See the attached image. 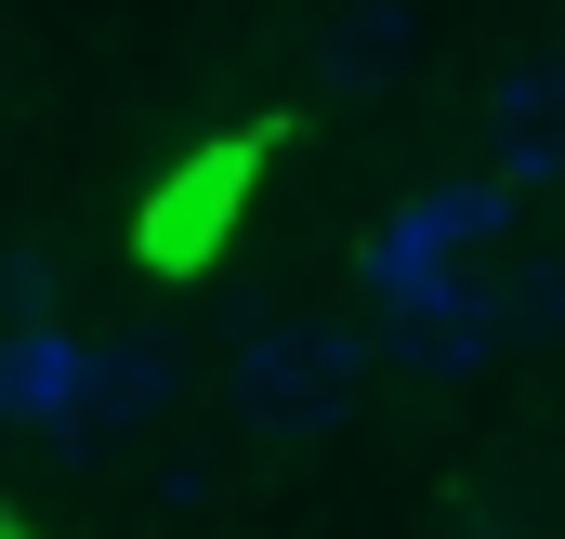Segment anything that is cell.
I'll return each mask as SVG.
<instances>
[{
    "instance_id": "1",
    "label": "cell",
    "mask_w": 565,
    "mask_h": 539,
    "mask_svg": "<svg viewBox=\"0 0 565 539\" xmlns=\"http://www.w3.org/2000/svg\"><path fill=\"white\" fill-rule=\"evenodd\" d=\"M369 382V342L342 329V316H250L237 329V356H224V395L250 434H277V447H316L342 408Z\"/></svg>"
},
{
    "instance_id": "2",
    "label": "cell",
    "mask_w": 565,
    "mask_h": 539,
    "mask_svg": "<svg viewBox=\"0 0 565 539\" xmlns=\"http://www.w3.org/2000/svg\"><path fill=\"white\" fill-rule=\"evenodd\" d=\"M500 211H513V184L487 171V184H422V198H395L382 224H369V251H355V276H369V303H408V289H434V276L487 264V237H500Z\"/></svg>"
},
{
    "instance_id": "3",
    "label": "cell",
    "mask_w": 565,
    "mask_h": 539,
    "mask_svg": "<svg viewBox=\"0 0 565 539\" xmlns=\"http://www.w3.org/2000/svg\"><path fill=\"white\" fill-rule=\"evenodd\" d=\"M395 329V369H422V382H473V369H500L513 342H500V276L487 264H460V276H434V289H408V303H382Z\"/></svg>"
},
{
    "instance_id": "4",
    "label": "cell",
    "mask_w": 565,
    "mask_h": 539,
    "mask_svg": "<svg viewBox=\"0 0 565 539\" xmlns=\"http://www.w3.org/2000/svg\"><path fill=\"white\" fill-rule=\"evenodd\" d=\"M171 408H184V356H171V329H119V342H93V395H79V434H66V447L171 434Z\"/></svg>"
},
{
    "instance_id": "5",
    "label": "cell",
    "mask_w": 565,
    "mask_h": 539,
    "mask_svg": "<svg viewBox=\"0 0 565 539\" xmlns=\"http://www.w3.org/2000/svg\"><path fill=\"white\" fill-rule=\"evenodd\" d=\"M79 395H93V342L53 329V316H13L0 329V421L13 434H79Z\"/></svg>"
},
{
    "instance_id": "6",
    "label": "cell",
    "mask_w": 565,
    "mask_h": 539,
    "mask_svg": "<svg viewBox=\"0 0 565 539\" xmlns=\"http://www.w3.org/2000/svg\"><path fill=\"white\" fill-rule=\"evenodd\" d=\"M500 184L526 198V184H565V53H526V66H500Z\"/></svg>"
},
{
    "instance_id": "7",
    "label": "cell",
    "mask_w": 565,
    "mask_h": 539,
    "mask_svg": "<svg viewBox=\"0 0 565 539\" xmlns=\"http://www.w3.org/2000/svg\"><path fill=\"white\" fill-rule=\"evenodd\" d=\"M408 53H422V0H342L329 40H316V66H329L342 93H355V80H395Z\"/></svg>"
},
{
    "instance_id": "8",
    "label": "cell",
    "mask_w": 565,
    "mask_h": 539,
    "mask_svg": "<svg viewBox=\"0 0 565 539\" xmlns=\"http://www.w3.org/2000/svg\"><path fill=\"white\" fill-rule=\"evenodd\" d=\"M500 342H565V264H513L500 276Z\"/></svg>"
},
{
    "instance_id": "9",
    "label": "cell",
    "mask_w": 565,
    "mask_h": 539,
    "mask_svg": "<svg viewBox=\"0 0 565 539\" xmlns=\"http://www.w3.org/2000/svg\"><path fill=\"white\" fill-rule=\"evenodd\" d=\"M460 539H500V527H460Z\"/></svg>"
}]
</instances>
